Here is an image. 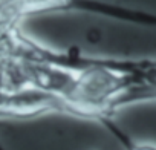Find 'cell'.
Returning a JSON list of instances; mask_svg holds the SVG:
<instances>
[{"instance_id": "obj_2", "label": "cell", "mask_w": 156, "mask_h": 150, "mask_svg": "<svg viewBox=\"0 0 156 150\" xmlns=\"http://www.w3.org/2000/svg\"><path fill=\"white\" fill-rule=\"evenodd\" d=\"M101 123H103V124L106 126V129L121 142V145H122L126 150H156V145H151V144H141V142L133 141L126 132H122L116 124H113L110 118L103 120Z\"/></svg>"}, {"instance_id": "obj_1", "label": "cell", "mask_w": 156, "mask_h": 150, "mask_svg": "<svg viewBox=\"0 0 156 150\" xmlns=\"http://www.w3.org/2000/svg\"><path fill=\"white\" fill-rule=\"evenodd\" d=\"M11 16L22 19L35 14L63 12V11H80L97 16H106L119 22L156 28V14L127 8L106 0H9Z\"/></svg>"}]
</instances>
